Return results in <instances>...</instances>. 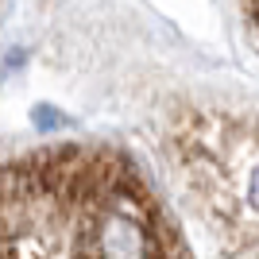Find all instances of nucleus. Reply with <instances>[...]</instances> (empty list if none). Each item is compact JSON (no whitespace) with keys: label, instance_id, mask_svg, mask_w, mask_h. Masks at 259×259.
Listing matches in <instances>:
<instances>
[{"label":"nucleus","instance_id":"obj_1","mask_svg":"<svg viewBox=\"0 0 259 259\" xmlns=\"http://www.w3.org/2000/svg\"><path fill=\"white\" fill-rule=\"evenodd\" d=\"M8 255L186 251L143 174L105 147H47L4 166Z\"/></svg>","mask_w":259,"mask_h":259},{"label":"nucleus","instance_id":"obj_2","mask_svg":"<svg viewBox=\"0 0 259 259\" xmlns=\"http://www.w3.org/2000/svg\"><path fill=\"white\" fill-rule=\"evenodd\" d=\"M190 190L236 251H259V132H194L182 151Z\"/></svg>","mask_w":259,"mask_h":259},{"label":"nucleus","instance_id":"obj_3","mask_svg":"<svg viewBox=\"0 0 259 259\" xmlns=\"http://www.w3.org/2000/svg\"><path fill=\"white\" fill-rule=\"evenodd\" d=\"M240 8H244V20H248L251 39L259 43V0H240Z\"/></svg>","mask_w":259,"mask_h":259}]
</instances>
